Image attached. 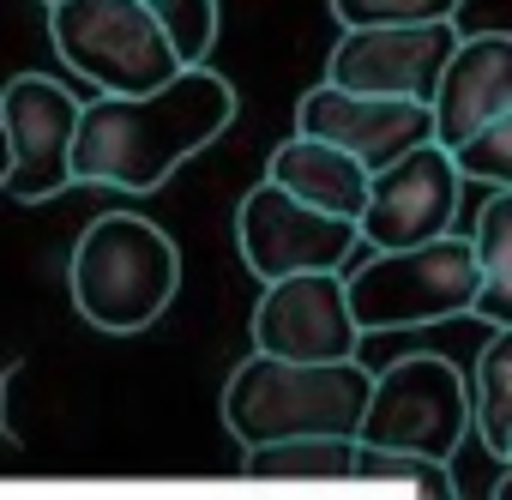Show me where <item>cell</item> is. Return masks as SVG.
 Listing matches in <instances>:
<instances>
[{
  "label": "cell",
  "instance_id": "cell-1",
  "mask_svg": "<svg viewBox=\"0 0 512 500\" xmlns=\"http://www.w3.org/2000/svg\"><path fill=\"white\" fill-rule=\"evenodd\" d=\"M235 85L217 67H175L163 85L133 91V97H85L67 145L73 181L91 187H121V193H151L163 187L187 157L217 145L235 127Z\"/></svg>",
  "mask_w": 512,
  "mask_h": 500
},
{
  "label": "cell",
  "instance_id": "cell-2",
  "mask_svg": "<svg viewBox=\"0 0 512 500\" xmlns=\"http://www.w3.org/2000/svg\"><path fill=\"white\" fill-rule=\"evenodd\" d=\"M368 368L362 356L344 362H284V356H260L235 362V374L223 380V428L235 434V446H266V440H302V434H332V440H356L362 404H368Z\"/></svg>",
  "mask_w": 512,
  "mask_h": 500
},
{
  "label": "cell",
  "instance_id": "cell-3",
  "mask_svg": "<svg viewBox=\"0 0 512 500\" xmlns=\"http://www.w3.org/2000/svg\"><path fill=\"white\" fill-rule=\"evenodd\" d=\"M67 290L79 320H91L97 332H115V338L145 332L163 320V308L181 290V247L151 217L103 211L73 241Z\"/></svg>",
  "mask_w": 512,
  "mask_h": 500
},
{
  "label": "cell",
  "instance_id": "cell-4",
  "mask_svg": "<svg viewBox=\"0 0 512 500\" xmlns=\"http://www.w3.org/2000/svg\"><path fill=\"white\" fill-rule=\"evenodd\" d=\"M344 302L356 332H404L464 320L476 302V254L470 235L446 229L416 247H368V260L344 272Z\"/></svg>",
  "mask_w": 512,
  "mask_h": 500
},
{
  "label": "cell",
  "instance_id": "cell-5",
  "mask_svg": "<svg viewBox=\"0 0 512 500\" xmlns=\"http://www.w3.org/2000/svg\"><path fill=\"white\" fill-rule=\"evenodd\" d=\"M470 428V392L464 374L446 356H398L374 368L368 404L356 422V446H386V452H422L452 464Z\"/></svg>",
  "mask_w": 512,
  "mask_h": 500
},
{
  "label": "cell",
  "instance_id": "cell-6",
  "mask_svg": "<svg viewBox=\"0 0 512 500\" xmlns=\"http://www.w3.org/2000/svg\"><path fill=\"white\" fill-rule=\"evenodd\" d=\"M49 37L55 55L109 97L151 91L175 73V49L163 43L145 0H55Z\"/></svg>",
  "mask_w": 512,
  "mask_h": 500
},
{
  "label": "cell",
  "instance_id": "cell-7",
  "mask_svg": "<svg viewBox=\"0 0 512 500\" xmlns=\"http://www.w3.org/2000/svg\"><path fill=\"white\" fill-rule=\"evenodd\" d=\"M235 241L260 284L290 278V272H344L350 254L362 247L350 217L314 211L296 193H284L278 181L247 187V199L235 205Z\"/></svg>",
  "mask_w": 512,
  "mask_h": 500
},
{
  "label": "cell",
  "instance_id": "cell-8",
  "mask_svg": "<svg viewBox=\"0 0 512 500\" xmlns=\"http://www.w3.org/2000/svg\"><path fill=\"white\" fill-rule=\"evenodd\" d=\"M458 19H422V25H362L344 31L332 61H326V85L338 91H362V97H398V103H428L452 43H458Z\"/></svg>",
  "mask_w": 512,
  "mask_h": 500
},
{
  "label": "cell",
  "instance_id": "cell-9",
  "mask_svg": "<svg viewBox=\"0 0 512 500\" xmlns=\"http://www.w3.org/2000/svg\"><path fill=\"white\" fill-rule=\"evenodd\" d=\"M458 169L452 157L428 139L386 169L368 175V199L356 211V241L368 247H416L446 229H458Z\"/></svg>",
  "mask_w": 512,
  "mask_h": 500
},
{
  "label": "cell",
  "instance_id": "cell-10",
  "mask_svg": "<svg viewBox=\"0 0 512 500\" xmlns=\"http://www.w3.org/2000/svg\"><path fill=\"white\" fill-rule=\"evenodd\" d=\"M253 350L284 362H344L362 350V332L344 302V272H290L253 302Z\"/></svg>",
  "mask_w": 512,
  "mask_h": 500
},
{
  "label": "cell",
  "instance_id": "cell-11",
  "mask_svg": "<svg viewBox=\"0 0 512 500\" xmlns=\"http://www.w3.org/2000/svg\"><path fill=\"white\" fill-rule=\"evenodd\" d=\"M0 121H7V151H13V169H7V187L19 205H37V199H55L73 187V169H67V145H73V121H79V91H67L61 79H43V73H19L0 85Z\"/></svg>",
  "mask_w": 512,
  "mask_h": 500
},
{
  "label": "cell",
  "instance_id": "cell-12",
  "mask_svg": "<svg viewBox=\"0 0 512 500\" xmlns=\"http://www.w3.org/2000/svg\"><path fill=\"white\" fill-rule=\"evenodd\" d=\"M296 133L338 145L344 157H356L368 175L386 169L392 157L416 151L434 139L428 103H398V97H362V91H338V85H314L296 103Z\"/></svg>",
  "mask_w": 512,
  "mask_h": 500
},
{
  "label": "cell",
  "instance_id": "cell-13",
  "mask_svg": "<svg viewBox=\"0 0 512 500\" xmlns=\"http://www.w3.org/2000/svg\"><path fill=\"white\" fill-rule=\"evenodd\" d=\"M494 115H512V37L506 31H470L452 43L446 67L428 91L434 145L452 151L464 133H476Z\"/></svg>",
  "mask_w": 512,
  "mask_h": 500
},
{
  "label": "cell",
  "instance_id": "cell-14",
  "mask_svg": "<svg viewBox=\"0 0 512 500\" xmlns=\"http://www.w3.org/2000/svg\"><path fill=\"white\" fill-rule=\"evenodd\" d=\"M266 181H278V187L296 193L302 205L332 211V217H350V223H356V211H362V199H368V169H362L356 157H344L338 145L308 139V133H296V139H284V145L272 151Z\"/></svg>",
  "mask_w": 512,
  "mask_h": 500
},
{
  "label": "cell",
  "instance_id": "cell-15",
  "mask_svg": "<svg viewBox=\"0 0 512 500\" xmlns=\"http://www.w3.org/2000/svg\"><path fill=\"white\" fill-rule=\"evenodd\" d=\"M470 254H476V302L470 314L488 326H512V187H488V205L476 211Z\"/></svg>",
  "mask_w": 512,
  "mask_h": 500
},
{
  "label": "cell",
  "instance_id": "cell-16",
  "mask_svg": "<svg viewBox=\"0 0 512 500\" xmlns=\"http://www.w3.org/2000/svg\"><path fill=\"white\" fill-rule=\"evenodd\" d=\"M470 392V428L494 464L512 458V326H488V344L476 368L464 374Z\"/></svg>",
  "mask_w": 512,
  "mask_h": 500
},
{
  "label": "cell",
  "instance_id": "cell-17",
  "mask_svg": "<svg viewBox=\"0 0 512 500\" xmlns=\"http://www.w3.org/2000/svg\"><path fill=\"white\" fill-rule=\"evenodd\" d=\"M350 464H356V440H332V434L241 446V470L260 482H350Z\"/></svg>",
  "mask_w": 512,
  "mask_h": 500
},
{
  "label": "cell",
  "instance_id": "cell-18",
  "mask_svg": "<svg viewBox=\"0 0 512 500\" xmlns=\"http://www.w3.org/2000/svg\"><path fill=\"white\" fill-rule=\"evenodd\" d=\"M350 482H368L380 500H458L452 464L422 458V452H386V446H356Z\"/></svg>",
  "mask_w": 512,
  "mask_h": 500
},
{
  "label": "cell",
  "instance_id": "cell-19",
  "mask_svg": "<svg viewBox=\"0 0 512 500\" xmlns=\"http://www.w3.org/2000/svg\"><path fill=\"white\" fill-rule=\"evenodd\" d=\"M163 43L175 49V67H199L217 43V0H145Z\"/></svg>",
  "mask_w": 512,
  "mask_h": 500
},
{
  "label": "cell",
  "instance_id": "cell-20",
  "mask_svg": "<svg viewBox=\"0 0 512 500\" xmlns=\"http://www.w3.org/2000/svg\"><path fill=\"white\" fill-rule=\"evenodd\" d=\"M452 169L458 181H482V187H512V115H494L482 121L476 133H464L452 151Z\"/></svg>",
  "mask_w": 512,
  "mask_h": 500
},
{
  "label": "cell",
  "instance_id": "cell-21",
  "mask_svg": "<svg viewBox=\"0 0 512 500\" xmlns=\"http://www.w3.org/2000/svg\"><path fill=\"white\" fill-rule=\"evenodd\" d=\"M344 31L362 25H422V19H458L464 0H326Z\"/></svg>",
  "mask_w": 512,
  "mask_h": 500
},
{
  "label": "cell",
  "instance_id": "cell-22",
  "mask_svg": "<svg viewBox=\"0 0 512 500\" xmlns=\"http://www.w3.org/2000/svg\"><path fill=\"white\" fill-rule=\"evenodd\" d=\"M7 169H13V151H7V121H0V187H7Z\"/></svg>",
  "mask_w": 512,
  "mask_h": 500
},
{
  "label": "cell",
  "instance_id": "cell-23",
  "mask_svg": "<svg viewBox=\"0 0 512 500\" xmlns=\"http://www.w3.org/2000/svg\"><path fill=\"white\" fill-rule=\"evenodd\" d=\"M494 500H512V476H500V482H494Z\"/></svg>",
  "mask_w": 512,
  "mask_h": 500
},
{
  "label": "cell",
  "instance_id": "cell-24",
  "mask_svg": "<svg viewBox=\"0 0 512 500\" xmlns=\"http://www.w3.org/2000/svg\"><path fill=\"white\" fill-rule=\"evenodd\" d=\"M43 7H55V0H43Z\"/></svg>",
  "mask_w": 512,
  "mask_h": 500
}]
</instances>
